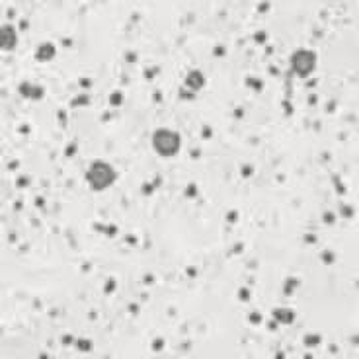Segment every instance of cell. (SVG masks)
I'll use <instances>...</instances> for the list:
<instances>
[{"label": "cell", "instance_id": "6da1fadb", "mask_svg": "<svg viewBox=\"0 0 359 359\" xmlns=\"http://www.w3.org/2000/svg\"><path fill=\"white\" fill-rule=\"evenodd\" d=\"M86 180L92 190L96 191H102L105 187H110L115 180V170L107 164V162H102V160H96L92 162L90 170L86 172Z\"/></svg>", "mask_w": 359, "mask_h": 359}, {"label": "cell", "instance_id": "7a4b0ae2", "mask_svg": "<svg viewBox=\"0 0 359 359\" xmlns=\"http://www.w3.org/2000/svg\"><path fill=\"white\" fill-rule=\"evenodd\" d=\"M152 147L160 156H174L182 147V139L176 131L170 129H156L152 133Z\"/></svg>", "mask_w": 359, "mask_h": 359}, {"label": "cell", "instance_id": "3957f363", "mask_svg": "<svg viewBox=\"0 0 359 359\" xmlns=\"http://www.w3.org/2000/svg\"><path fill=\"white\" fill-rule=\"evenodd\" d=\"M291 67L297 72V76H301V78L312 74L314 68H316V53L308 51V49L295 51V55L291 57Z\"/></svg>", "mask_w": 359, "mask_h": 359}, {"label": "cell", "instance_id": "277c9868", "mask_svg": "<svg viewBox=\"0 0 359 359\" xmlns=\"http://www.w3.org/2000/svg\"><path fill=\"white\" fill-rule=\"evenodd\" d=\"M18 43V35H16V29L12 28L10 24H4L0 28V47L4 51H12Z\"/></svg>", "mask_w": 359, "mask_h": 359}, {"label": "cell", "instance_id": "5b68a950", "mask_svg": "<svg viewBox=\"0 0 359 359\" xmlns=\"http://www.w3.org/2000/svg\"><path fill=\"white\" fill-rule=\"evenodd\" d=\"M205 86V76L199 72V70H191L190 74L185 76V88H190V90H201Z\"/></svg>", "mask_w": 359, "mask_h": 359}, {"label": "cell", "instance_id": "8992f818", "mask_svg": "<svg viewBox=\"0 0 359 359\" xmlns=\"http://www.w3.org/2000/svg\"><path fill=\"white\" fill-rule=\"evenodd\" d=\"M20 94L24 98H31V100H41V98H43V88L24 82V84H20Z\"/></svg>", "mask_w": 359, "mask_h": 359}, {"label": "cell", "instance_id": "52a82bcc", "mask_svg": "<svg viewBox=\"0 0 359 359\" xmlns=\"http://www.w3.org/2000/svg\"><path fill=\"white\" fill-rule=\"evenodd\" d=\"M57 55V49H55V45L53 43H43L37 47V51H35V59L37 61H49Z\"/></svg>", "mask_w": 359, "mask_h": 359}, {"label": "cell", "instance_id": "ba28073f", "mask_svg": "<svg viewBox=\"0 0 359 359\" xmlns=\"http://www.w3.org/2000/svg\"><path fill=\"white\" fill-rule=\"evenodd\" d=\"M273 318L277 322H281V324H291L295 320V312L289 310V308H275L273 310Z\"/></svg>", "mask_w": 359, "mask_h": 359}, {"label": "cell", "instance_id": "9c48e42d", "mask_svg": "<svg viewBox=\"0 0 359 359\" xmlns=\"http://www.w3.org/2000/svg\"><path fill=\"white\" fill-rule=\"evenodd\" d=\"M322 342V338L318 334H308V336H304V346L307 347H314V346H320Z\"/></svg>", "mask_w": 359, "mask_h": 359}, {"label": "cell", "instance_id": "30bf717a", "mask_svg": "<svg viewBox=\"0 0 359 359\" xmlns=\"http://www.w3.org/2000/svg\"><path fill=\"white\" fill-rule=\"evenodd\" d=\"M121 104H123V94H121V92H113V94L110 96V105L117 107V105H121Z\"/></svg>", "mask_w": 359, "mask_h": 359}, {"label": "cell", "instance_id": "8fae6325", "mask_svg": "<svg viewBox=\"0 0 359 359\" xmlns=\"http://www.w3.org/2000/svg\"><path fill=\"white\" fill-rule=\"evenodd\" d=\"M76 347L80 349V351H92V342H90V340H78V342H76Z\"/></svg>", "mask_w": 359, "mask_h": 359}, {"label": "cell", "instance_id": "7c38bea8", "mask_svg": "<svg viewBox=\"0 0 359 359\" xmlns=\"http://www.w3.org/2000/svg\"><path fill=\"white\" fill-rule=\"evenodd\" d=\"M299 285V279H295V277H291V279H287L285 281V295H289V293H293V289H295V287H297Z\"/></svg>", "mask_w": 359, "mask_h": 359}, {"label": "cell", "instance_id": "4fadbf2b", "mask_svg": "<svg viewBox=\"0 0 359 359\" xmlns=\"http://www.w3.org/2000/svg\"><path fill=\"white\" fill-rule=\"evenodd\" d=\"M90 104V98L88 96H78V98H74L72 102H70V105L72 107H78V105H88Z\"/></svg>", "mask_w": 359, "mask_h": 359}, {"label": "cell", "instance_id": "5bb4252c", "mask_svg": "<svg viewBox=\"0 0 359 359\" xmlns=\"http://www.w3.org/2000/svg\"><path fill=\"white\" fill-rule=\"evenodd\" d=\"M246 84H248V86H252L254 90H258V92L264 88V82H262V80H254V78H246Z\"/></svg>", "mask_w": 359, "mask_h": 359}, {"label": "cell", "instance_id": "9a60e30c", "mask_svg": "<svg viewBox=\"0 0 359 359\" xmlns=\"http://www.w3.org/2000/svg\"><path fill=\"white\" fill-rule=\"evenodd\" d=\"M320 258H322V262H324V264H334V262H336V256L332 254V252H328V250H326V252L322 254Z\"/></svg>", "mask_w": 359, "mask_h": 359}, {"label": "cell", "instance_id": "2e32d148", "mask_svg": "<svg viewBox=\"0 0 359 359\" xmlns=\"http://www.w3.org/2000/svg\"><path fill=\"white\" fill-rule=\"evenodd\" d=\"M113 289H115V279H113V277H110L107 283H105V287H104V291H105V295H111Z\"/></svg>", "mask_w": 359, "mask_h": 359}, {"label": "cell", "instance_id": "e0dca14e", "mask_svg": "<svg viewBox=\"0 0 359 359\" xmlns=\"http://www.w3.org/2000/svg\"><path fill=\"white\" fill-rule=\"evenodd\" d=\"M195 195H197V185H195V184H190V185L185 187V197H190V199H191V197H195Z\"/></svg>", "mask_w": 359, "mask_h": 359}, {"label": "cell", "instance_id": "ac0fdd59", "mask_svg": "<svg viewBox=\"0 0 359 359\" xmlns=\"http://www.w3.org/2000/svg\"><path fill=\"white\" fill-rule=\"evenodd\" d=\"M154 187H156V184H142V195H152V191H154Z\"/></svg>", "mask_w": 359, "mask_h": 359}, {"label": "cell", "instance_id": "d6986e66", "mask_svg": "<svg viewBox=\"0 0 359 359\" xmlns=\"http://www.w3.org/2000/svg\"><path fill=\"white\" fill-rule=\"evenodd\" d=\"M180 98H182V100H193V98H195V92H187V90H180Z\"/></svg>", "mask_w": 359, "mask_h": 359}, {"label": "cell", "instance_id": "ffe728a7", "mask_svg": "<svg viewBox=\"0 0 359 359\" xmlns=\"http://www.w3.org/2000/svg\"><path fill=\"white\" fill-rule=\"evenodd\" d=\"M25 185H29V178L28 176H20L18 182H16V187H25Z\"/></svg>", "mask_w": 359, "mask_h": 359}, {"label": "cell", "instance_id": "44dd1931", "mask_svg": "<svg viewBox=\"0 0 359 359\" xmlns=\"http://www.w3.org/2000/svg\"><path fill=\"white\" fill-rule=\"evenodd\" d=\"M342 217H346V219L353 217V207H349V205H344V207H342Z\"/></svg>", "mask_w": 359, "mask_h": 359}, {"label": "cell", "instance_id": "7402d4cb", "mask_svg": "<svg viewBox=\"0 0 359 359\" xmlns=\"http://www.w3.org/2000/svg\"><path fill=\"white\" fill-rule=\"evenodd\" d=\"M104 232H105L107 236H115V234H117V227H115V224H107Z\"/></svg>", "mask_w": 359, "mask_h": 359}, {"label": "cell", "instance_id": "603a6c76", "mask_svg": "<svg viewBox=\"0 0 359 359\" xmlns=\"http://www.w3.org/2000/svg\"><path fill=\"white\" fill-rule=\"evenodd\" d=\"M265 39H267V33H265V31H260V33L254 35V41H256V43H265Z\"/></svg>", "mask_w": 359, "mask_h": 359}, {"label": "cell", "instance_id": "cb8c5ba5", "mask_svg": "<svg viewBox=\"0 0 359 359\" xmlns=\"http://www.w3.org/2000/svg\"><path fill=\"white\" fill-rule=\"evenodd\" d=\"M162 347H164V340H162V338H158V340L152 342V349H154V351H160Z\"/></svg>", "mask_w": 359, "mask_h": 359}, {"label": "cell", "instance_id": "d4e9b609", "mask_svg": "<svg viewBox=\"0 0 359 359\" xmlns=\"http://www.w3.org/2000/svg\"><path fill=\"white\" fill-rule=\"evenodd\" d=\"M252 172H254V168H252V166H248V164H246V166H242V170H240V174L244 176V178H250V176H252Z\"/></svg>", "mask_w": 359, "mask_h": 359}, {"label": "cell", "instance_id": "484cf974", "mask_svg": "<svg viewBox=\"0 0 359 359\" xmlns=\"http://www.w3.org/2000/svg\"><path fill=\"white\" fill-rule=\"evenodd\" d=\"M334 185H336V190H338V193H346V187H344V184L340 182V178H334Z\"/></svg>", "mask_w": 359, "mask_h": 359}, {"label": "cell", "instance_id": "4316f807", "mask_svg": "<svg viewBox=\"0 0 359 359\" xmlns=\"http://www.w3.org/2000/svg\"><path fill=\"white\" fill-rule=\"evenodd\" d=\"M250 322H252V324H260V322H262V314H260V312H252V314H250Z\"/></svg>", "mask_w": 359, "mask_h": 359}, {"label": "cell", "instance_id": "83f0119b", "mask_svg": "<svg viewBox=\"0 0 359 359\" xmlns=\"http://www.w3.org/2000/svg\"><path fill=\"white\" fill-rule=\"evenodd\" d=\"M322 219H324L326 224H332V222L336 221V215H334V213H324V217H322Z\"/></svg>", "mask_w": 359, "mask_h": 359}, {"label": "cell", "instance_id": "f1b7e54d", "mask_svg": "<svg viewBox=\"0 0 359 359\" xmlns=\"http://www.w3.org/2000/svg\"><path fill=\"white\" fill-rule=\"evenodd\" d=\"M238 297H240L242 301H248V299H250V291H248V289H240Z\"/></svg>", "mask_w": 359, "mask_h": 359}, {"label": "cell", "instance_id": "f546056e", "mask_svg": "<svg viewBox=\"0 0 359 359\" xmlns=\"http://www.w3.org/2000/svg\"><path fill=\"white\" fill-rule=\"evenodd\" d=\"M269 10V2H262V4H258V12H262V14H265Z\"/></svg>", "mask_w": 359, "mask_h": 359}, {"label": "cell", "instance_id": "4dcf8cb0", "mask_svg": "<svg viewBox=\"0 0 359 359\" xmlns=\"http://www.w3.org/2000/svg\"><path fill=\"white\" fill-rule=\"evenodd\" d=\"M57 115H59V121H61V125H62V127H65V125H67V113H65V111L61 110V111H59Z\"/></svg>", "mask_w": 359, "mask_h": 359}, {"label": "cell", "instance_id": "1f68e13d", "mask_svg": "<svg viewBox=\"0 0 359 359\" xmlns=\"http://www.w3.org/2000/svg\"><path fill=\"white\" fill-rule=\"evenodd\" d=\"M236 219H238V213H236V211H230V213L227 215V221H228V222H234Z\"/></svg>", "mask_w": 359, "mask_h": 359}, {"label": "cell", "instance_id": "d6a6232c", "mask_svg": "<svg viewBox=\"0 0 359 359\" xmlns=\"http://www.w3.org/2000/svg\"><path fill=\"white\" fill-rule=\"evenodd\" d=\"M74 152H76V145H68L67 150H65V154H67V156H72Z\"/></svg>", "mask_w": 359, "mask_h": 359}, {"label": "cell", "instance_id": "836d02e7", "mask_svg": "<svg viewBox=\"0 0 359 359\" xmlns=\"http://www.w3.org/2000/svg\"><path fill=\"white\" fill-rule=\"evenodd\" d=\"M211 135H213V131L207 127V125H205V127H203V133H201V137H203V139H209Z\"/></svg>", "mask_w": 359, "mask_h": 359}, {"label": "cell", "instance_id": "e575fe53", "mask_svg": "<svg viewBox=\"0 0 359 359\" xmlns=\"http://www.w3.org/2000/svg\"><path fill=\"white\" fill-rule=\"evenodd\" d=\"M90 84H92V80H90V78H80V86H82V88H90Z\"/></svg>", "mask_w": 359, "mask_h": 359}, {"label": "cell", "instance_id": "d590c367", "mask_svg": "<svg viewBox=\"0 0 359 359\" xmlns=\"http://www.w3.org/2000/svg\"><path fill=\"white\" fill-rule=\"evenodd\" d=\"M213 53H215V57H222V55H224V47H221V45H219V47H215Z\"/></svg>", "mask_w": 359, "mask_h": 359}, {"label": "cell", "instance_id": "8d00e7d4", "mask_svg": "<svg viewBox=\"0 0 359 359\" xmlns=\"http://www.w3.org/2000/svg\"><path fill=\"white\" fill-rule=\"evenodd\" d=\"M156 72H158V68H150V70H147V72H145V78H148V80H150V78L154 76Z\"/></svg>", "mask_w": 359, "mask_h": 359}, {"label": "cell", "instance_id": "74e56055", "mask_svg": "<svg viewBox=\"0 0 359 359\" xmlns=\"http://www.w3.org/2000/svg\"><path fill=\"white\" fill-rule=\"evenodd\" d=\"M72 342H74L72 336H62V346H68V344H72Z\"/></svg>", "mask_w": 359, "mask_h": 359}, {"label": "cell", "instance_id": "f35d334b", "mask_svg": "<svg viewBox=\"0 0 359 359\" xmlns=\"http://www.w3.org/2000/svg\"><path fill=\"white\" fill-rule=\"evenodd\" d=\"M304 242H308V244H314V242H316V236H314V234H307V236H304Z\"/></svg>", "mask_w": 359, "mask_h": 359}, {"label": "cell", "instance_id": "ab89813d", "mask_svg": "<svg viewBox=\"0 0 359 359\" xmlns=\"http://www.w3.org/2000/svg\"><path fill=\"white\" fill-rule=\"evenodd\" d=\"M283 107H285V111H287V113H289V115L293 113V105H291L289 102H283Z\"/></svg>", "mask_w": 359, "mask_h": 359}, {"label": "cell", "instance_id": "60d3db41", "mask_svg": "<svg viewBox=\"0 0 359 359\" xmlns=\"http://www.w3.org/2000/svg\"><path fill=\"white\" fill-rule=\"evenodd\" d=\"M234 115H236V119H242V117H244V110L236 107V110H234Z\"/></svg>", "mask_w": 359, "mask_h": 359}, {"label": "cell", "instance_id": "b9f144b4", "mask_svg": "<svg viewBox=\"0 0 359 359\" xmlns=\"http://www.w3.org/2000/svg\"><path fill=\"white\" fill-rule=\"evenodd\" d=\"M125 59H127V62H135V61H137V55H135V53H127V57H125Z\"/></svg>", "mask_w": 359, "mask_h": 359}, {"label": "cell", "instance_id": "7bdbcfd3", "mask_svg": "<svg viewBox=\"0 0 359 359\" xmlns=\"http://www.w3.org/2000/svg\"><path fill=\"white\" fill-rule=\"evenodd\" d=\"M197 275V269H193V267H187V277H195Z\"/></svg>", "mask_w": 359, "mask_h": 359}, {"label": "cell", "instance_id": "ee69618b", "mask_svg": "<svg viewBox=\"0 0 359 359\" xmlns=\"http://www.w3.org/2000/svg\"><path fill=\"white\" fill-rule=\"evenodd\" d=\"M18 166H20V162H18V160H12V162L8 164V168H10V170H16Z\"/></svg>", "mask_w": 359, "mask_h": 359}, {"label": "cell", "instance_id": "f6af8a7d", "mask_svg": "<svg viewBox=\"0 0 359 359\" xmlns=\"http://www.w3.org/2000/svg\"><path fill=\"white\" fill-rule=\"evenodd\" d=\"M20 133L28 135V133H29V125H22V127H20Z\"/></svg>", "mask_w": 359, "mask_h": 359}, {"label": "cell", "instance_id": "bcb514c9", "mask_svg": "<svg viewBox=\"0 0 359 359\" xmlns=\"http://www.w3.org/2000/svg\"><path fill=\"white\" fill-rule=\"evenodd\" d=\"M35 205H37V207H43V205H45V199H43V197H37V199H35Z\"/></svg>", "mask_w": 359, "mask_h": 359}, {"label": "cell", "instance_id": "7dc6e473", "mask_svg": "<svg viewBox=\"0 0 359 359\" xmlns=\"http://www.w3.org/2000/svg\"><path fill=\"white\" fill-rule=\"evenodd\" d=\"M127 244H137V238H135V236H127Z\"/></svg>", "mask_w": 359, "mask_h": 359}, {"label": "cell", "instance_id": "c3c4849f", "mask_svg": "<svg viewBox=\"0 0 359 359\" xmlns=\"http://www.w3.org/2000/svg\"><path fill=\"white\" fill-rule=\"evenodd\" d=\"M142 281H145V283H152V281H154V277H152V275H145V279H142Z\"/></svg>", "mask_w": 359, "mask_h": 359}, {"label": "cell", "instance_id": "681fc988", "mask_svg": "<svg viewBox=\"0 0 359 359\" xmlns=\"http://www.w3.org/2000/svg\"><path fill=\"white\" fill-rule=\"evenodd\" d=\"M129 310H131L133 314H137V312H139V307H137V304H131V307H129Z\"/></svg>", "mask_w": 359, "mask_h": 359}, {"label": "cell", "instance_id": "f907efd6", "mask_svg": "<svg viewBox=\"0 0 359 359\" xmlns=\"http://www.w3.org/2000/svg\"><path fill=\"white\" fill-rule=\"evenodd\" d=\"M269 74H279V70H277V67H269Z\"/></svg>", "mask_w": 359, "mask_h": 359}, {"label": "cell", "instance_id": "816d5d0a", "mask_svg": "<svg viewBox=\"0 0 359 359\" xmlns=\"http://www.w3.org/2000/svg\"><path fill=\"white\" fill-rule=\"evenodd\" d=\"M308 104H310V105H316V96H310V98H308Z\"/></svg>", "mask_w": 359, "mask_h": 359}, {"label": "cell", "instance_id": "f5cc1de1", "mask_svg": "<svg viewBox=\"0 0 359 359\" xmlns=\"http://www.w3.org/2000/svg\"><path fill=\"white\" fill-rule=\"evenodd\" d=\"M307 86H308V88H314V86H316V80H310V82H308Z\"/></svg>", "mask_w": 359, "mask_h": 359}]
</instances>
